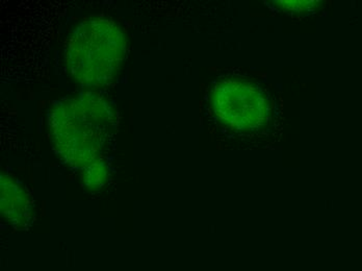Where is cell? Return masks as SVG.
Instances as JSON below:
<instances>
[{
    "mask_svg": "<svg viewBox=\"0 0 362 271\" xmlns=\"http://www.w3.org/2000/svg\"><path fill=\"white\" fill-rule=\"evenodd\" d=\"M47 118L52 147L66 164L85 171L101 161L114 122L103 97L85 92L55 101Z\"/></svg>",
    "mask_w": 362,
    "mask_h": 271,
    "instance_id": "cell-1",
    "label": "cell"
},
{
    "mask_svg": "<svg viewBox=\"0 0 362 271\" xmlns=\"http://www.w3.org/2000/svg\"><path fill=\"white\" fill-rule=\"evenodd\" d=\"M127 52V38L118 24L109 19L86 20L68 39L66 66L83 87H103L116 78Z\"/></svg>",
    "mask_w": 362,
    "mask_h": 271,
    "instance_id": "cell-2",
    "label": "cell"
},
{
    "mask_svg": "<svg viewBox=\"0 0 362 271\" xmlns=\"http://www.w3.org/2000/svg\"><path fill=\"white\" fill-rule=\"evenodd\" d=\"M214 112L218 120L235 131H254L264 125L268 103L257 86L242 81H224L214 88Z\"/></svg>",
    "mask_w": 362,
    "mask_h": 271,
    "instance_id": "cell-3",
    "label": "cell"
},
{
    "mask_svg": "<svg viewBox=\"0 0 362 271\" xmlns=\"http://www.w3.org/2000/svg\"><path fill=\"white\" fill-rule=\"evenodd\" d=\"M1 212L12 226L28 228L33 220L32 197L25 187L14 178H1Z\"/></svg>",
    "mask_w": 362,
    "mask_h": 271,
    "instance_id": "cell-4",
    "label": "cell"
},
{
    "mask_svg": "<svg viewBox=\"0 0 362 271\" xmlns=\"http://www.w3.org/2000/svg\"><path fill=\"white\" fill-rule=\"evenodd\" d=\"M109 167L105 161H99L85 169L83 182L90 190L96 191L105 186L109 178Z\"/></svg>",
    "mask_w": 362,
    "mask_h": 271,
    "instance_id": "cell-5",
    "label": "cell"
}]
</instances>
